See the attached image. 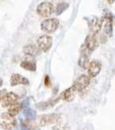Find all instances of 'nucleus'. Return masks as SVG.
I'll use <instances>...</instances> for the list:
<instances>
[{
	"mask_svg": "<svg viewBox=\"0 0 115 130\" xmlns=\"http://www.w3.org/2000/svg\"><path fill=\"white\" fill-rule=\"evenodd\" d=\"M99 41H98L97 38V35L93 34V33H91L86 37L85 40V45L86 47V49L89 50L90 52L94 51L98 47H99Z\"/></svg>",
	"mask_w": 115,
	"mask_h": 130,
	"instance_id": "7",
	"label": "nucleus"
},
{
	"mask_svg": "<svg viewBox=\"0 0 115 130\" xmlns=\"http://www.w3.org/2000/svg\"><path fill=\"white\" fill-rule=\"evenodd\" d=\"M22 128L24 130H39V125L34 121V120L25 119L24 121H21Z\"/></svg>",
	"mask_w": 115,
	"mask_h": 130,
	"instance_id": "15",
	"label": "nucleus"
},
{
	"mask_svg": "<svg viewBox=\"0 0 115 130\" xmlns=\"http://www.w3.org/2000/svg\"><path fill=\"white\" fill-rule=\"evenodd\" d=\"M89 57L87 55H85V54H81V56H79V65L81 67L82 69H87L89 65Z\"/></svg>",
	"mask_w": 115,
	"mask_h": 130,
	"instance_id": "17",
	"label": "nucleus"
},
{
	"mask_svg": "<svg viewBox=\"0 0 115 130\" xmlns=\"http://www.w3.org/2000/svg\"><path fill=\"white\" fill-rule=\"evenodd\" d=\"M5 130H12V129H5Z\"/></svg>",
	"mask_w": 115,
	"mask_h": 130,
	"instance_id": "25",
	"label": "nucleus"
},
{
	"mask_svg": "<svg viewBox=\"0 0 115 130\" xmlns=\"http://www.w3.org/2000/svg\"><path fill=\"white\" fill-rule=\"evenodd\" d=\"M76 90L73 87L68 88L67 89H66L64 92H62L60 95V98L66 102H72L75 97V94H76Z\"/></svg>",
	"mask_w": 115,
	"mask_h": 130,
	"instance_id": "13",
	"label": "nucleus"
},
{
	"mask_svg": "<svg viewBox=\"0 0 115 130\" xmlns=\"http://www.w3.org/2000/svg\"><path fill=\"white\" fill-rule=\"evenodd\" d=\"M24 115L26 117V119H29V120H35V118L37 117L36 111L31 109V108H25L24 111Z\"/></svg>",
	"mask_w": 115,
	"mask_h": 130,
	"instance_id": "19",
	"label": "nucleus"
},
{
	"mask_svg": "<svg viewBox=\"0 0 115 130\" xmlns=\"http://www.w3.org/2000/svg\"><path fill=\"white\" fill-rule=\"evenodd\" d=\"M23 52H24V55L31 56V57H34V56H39L41 53V50L39 49L37 46L29 44L24 46V49H23Z\"/></svg>",
	"mask_w": 115,
	"mask_h": 130,
	"instance_id": "11",
	"label": "nucleus"
},
{
	"mask_svg": "<svg viewBox=\"0 0 115 130\" xmlns=\"http://www.w3.org/2000/svg\"><path fill=\"white\" fill-rule=\"evenodd\" d=\"M20 66L23 69L29 71H36L37 70V65L36 62L31 58H26V59L23 60L20 63Z\"/></svg>",
	"mask_w": 115,
	"mask_h": 130,
	"instance_id": "14",
	"label": "nucleus"
},
{
	"mask_svg": "<svg viewBox=\"0 0 115 130\" xmlns=\"http://www.w3.org/2000/svg\"><path fill=\"white\" fill-rule=\"evenodd\" d=\"M59 21L57 18H48L41 23V30L46 33H53L58 30Z\"/></svg>",
	"mask_w": 115,
	"mask_h": 130,
	"instance_id": "1",
	"label": "nucleus"
},
{
	"mask_svg": "<svg viewBox=\"0 0 115 130\" xmlns=\"http://www.w3.org/2000/svg\"><path fill=\"white\" fill-rule=\"evenodd\" d=\"M21 109H22V106H21V103H18V102H15L12 105H10L9 107V110H8V114L12 115V116H15V115H18V113L20 112Z\"/></svg>",
	"mask_w": 115,
	"mask_h": 130,
	"instance_id": "16",
	"label": "nucleus"
},
{
	"mask_svg": "<svg viewBox=\"0 0 115 130\" xmlns=\"http://www.w3.org/2000/svg\"><path fill=\"white\" fill-rule=\"evenodd\" d=\"M61 121V116L58 114H48L44 115L40 118V123L43 126L52 125V124H57Z\"/></svg>",
	"mask_w": 115,
	"mask_h": 130,
	"instance_id": "6",
	"label": "nucleus"
},
{
	"mask_svg": "<svg viewBox=\"0 0 115 130\" xmlns=\"http://www.w3.org/2000/svg\"><path fill=\"white\" fill-rule=\"evenodd\" d=\"M6 93H7L6 89H2V90H0V102H1L2 99H3V97L5 96V95Z\"/></svg>",
	"mask_w": 115,
	"mask_h": 130,
	"instance_id": "22",
	"label": "nucleus"
},
{
	"mask_svg": "<svg viewBox=\"0 0 115 130\" xmlns=\"http://www.w3.org/2000/svg\"><path fill=\"white\" fill-rule=\"evenodd\" d=\"M54 12V6L49 2H43L39 4L37 7V13L43 18H48L52 16Z\"/></svg>",
	"mask_w": 115,
	"mask_h": 130,
	"instance_id": "3",
	"label": "nucleus"
},
{
	"mask_svg": "<svg viewBox=\"0 0 115 130\" xmlns=\"http://www.w3.org/2000/svg\"><path fill=\"white\" fill-rule=\"evenodd\" d=\"M17 121L14 116L8 113H4L0 116V126L4 129H12L16 127Z\"/></svg>",
	"mask_w": 115,
	"mask_h": 130,
	"instance_id": "2",
	"label": "nucleus"
},
{
	"mask_svg": "<svg viewBox=\"0 0 115 130\" xmlns=\"http://www.w3.org/2000/svg\"><path fill=\"white\" fill-rule=\"evenodd\" d=\"M69 7V5L67 3H59L58 5H57V7H56V10H55V13L56 15H61L63 12L65 11V10H66L68 9Z\"/></svg>",
	"mask_w": 115,
	"mask_h": 130,
	"instance_id": "18",
	"label": "nucleus"
},
{
	"mask_svg": "<svg viewBox=\"0 0 115 130\" xmlns=\"http://www.w3.org/2000/svg\"><path fill=\"white\" fill-rule=\"evenodd\" d=\"M37 44L39 49L43 52H47L52 46V38L48 35H43L37 38Z\"/></svg>",
	"mask_w": 115,
	"mask_h": 130,
	"instance_id": "5",
	"label": "nucleus"
},
{
	"mask_svg": "<svg viewBox=\"0 0 115 130\" xmlns=\"http://www.w3.org/2000/svg\"><path fill=\"white\" fill-rule=\"evenodd\" d=\"M90 82H91V78L89 77V75H81L74 81L72 87L74 88L77 92H81L88 87Z\"/></svg>",
	"mask_w": 115,
	"mask_h": 130,
	"instance_id": "4",
	"label": "nucleus"
},
{
	"mask_svg": "<svg viewBox=\"0 0 115 130\" xmlns=\"http://www.w3.org/2000/svg\"><path fill=\"white\" fill-rule=\"evenodd\" d=\"M107 1L109 2L110 4H112V3H113V2H114V0H107Z\"/></svg>",
	"mask_w": 115,
	"mask_h": 130,
	"instance_id": "24",
	"label": "nucleus"
},
{
	"mask_svg": "<svg viewBox=\"0 0 115 130\" xmlns=\"http://www.w3.org/2000/svg\"><path fill=\"white\" fill-rule=\"evenodd\" d=\"M101 62L98 60H93L88 65V75L90 78L96 77L101 71Z\"/></svg>",
	"mask_w": 115,
	"mask_h": 130,
	"instance_id": "8",
	"label": "nucleus"
},
{
	"mask_svg": "<svg viewBox=\"0 0 115 130\" xmlns=\"http://www.w3.org/2000/svg\"><path fill=\"white\" fill-rule=\"evenodd\" d=\"M45 85L46 86V87H49V86H51V80H50L49 75H45Z\"/></svg>",
	"mask_w": 115,
	"mask_h": 130,
	"instance_id": "21",
	"label": "nucleus"
},
{
	"mask_svg": "<svg viewBox=\"0 0 115 130\" xmlns=\"http://www.w3.org/2000/svg\"><path fill=\"white\" fill-rule=\"evenodd\" d=\"M2 85H3V80H2V79L0 78V88L2 87Z\"/></svg>",
	"mask_w": 115,
	"mask_h": 130,
	"instance_id": "23",
	"label": "nucleus"
},
{
	"mask_svg": "<svg viewBox=\"0 0 115 130\" xmlns=\"http://www.w3.org/2000/svg\"><path fill=\"white\" fill-rule=\"evenodd\" d=\"M58 101V99H56L54 101H51V102H43V103H39L37 105V108H40V109H46L48 108H51V107L54 106Z\"/></svg>",
	"mask_w": 115,
	"mask_h": 130,
	"instance_id": "20",
	"label": "nucleus"
},
{
	"mask_svg": "<svg viewBox=\"0 0 115 130\" xmlns=\"http://www.w3.org/2000/svg\"><path fill=\"white\" fill-rule=\"evenodd\" d=\"M18 99V96L15 93H13V92L6 93L1 101L2 106H3L4 108H9L10 105H12L13 103L17 102Z\"/></svg>",
	"mask_w": 115,
	"mask_h": 130,
	"instance_id": "10",
	"label": "nucleus"
},
{
	"mask_svg": "<svg viewBox=\"0 0 115 130\" xmlns=\"http://www.w3.org/2000/svg\"><path fill=\"white\" fill-rule=\"evenodd\" d=\"M29 81L25 77H23L19 74H12L10 76V85L11 86H17L18 84H24V85H29Z\"/></svg>",
	"mask_w": 115,
	"mask_h": 130,
	"instance_id": "12",
	"label": "nucleus"
},
{
	"mask_svg": "<svg viewBox=\"0 0 115 130\" xmlns=\"http://www.w3.org/2000/svg\"><path fill=\"white\" fill-rule=\"evenodd\" d=\"M90 30H91L92 33L93 34H99L100 30L102 27V18H98L96 17H93L91 18V19L88 21Z\"/></svg>",
	"mask_w": 115,
	"mask_h": 130,
	"instance_id": "9",
	"label": "nucleus"
}]
</instances>
